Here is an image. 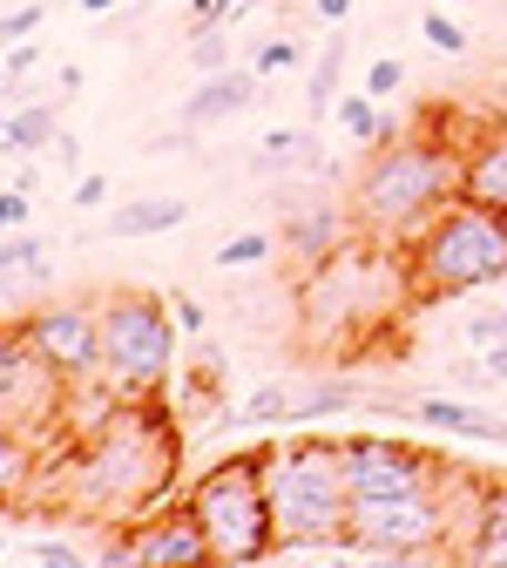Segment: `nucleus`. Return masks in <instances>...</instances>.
I'll list each match as a JSON object with an SVG mask.
<instances>
[{
  "label": "nucleus",
  "instance_id": "obj_26",
  "mask_svg": "<svg viewBox=\"0 0 507 568\" xmlns=\"http://www.w3.org/2000/svg\"><path fill=\"white\" fill-rule=\"evenodd\" d=\"M298 156H312V135H305V129H271V135H264V150H257V163H264V170L298 163Z\"/></svg>",
  "mask_w": 507,
  "mask_h": 568
},
{
  "label": "nucleus",
  "instance_id": "obj_5",
  "mask_svg": "<svg viewBox=\"0 0 507 568\" xmlns=\"http://www.w3.org/2000/svg\"><path fill=\"white\" fill-rule=\"evenodd\" d=\"M102 366L95 386L109 399H142V393H163L170 366H176V312L156 292H109L102 305Z\"/></svg>",
  "mask_w": 507,
  "mask_h": 568
},
{
  "label": "nucleus",
  "instance_id": "obj_13",
  "mask_svg": "<svg viewBox=\"0 0 507 568\" xmlns=\"http://www.w3.org/2000/svg\"><path fill=\"white\" fill-rule=\"evenodd\" d=\"M264 75L257 68H216V75L183 102V129H210V122H231V115H244L264 89H257Z\"/></svg>",
  "mask_w": 507,
  "mask_h": 568
},
{
  "label": "nucleus",
  "instance_id": "obj_43",
  "mask_svg": "<svg viewBox=\"0 0 507 568\" xmlns=\"http://www.w3.org/2000/svg\"><path fill=\"white\" fill-rule=\"evenodd\" d=\"M115 8V0H82V14H109Z\"/></svg>",
  "mask_w": 507,
  "mask_h": 568
},
{
  "label": "nucleus",
  "instance_id": "obj_32",
  "mask_svg": "<svg viewBox=\"0 0 507 568\" xmlns=\"http://www.w3.org/2000/svg\"><path fill=\"white\" fill-rule=\"evenodd\" d=\"M95 548H82L75 535H48V541H34V561H48V568H61V561H89Z\"/></svg>",
  "mask_w": 507,
  "mask_h": 568
},
{
  "label": "nucleus",
  "instance_id": "obj_18",
  "mask_svg": "<svg viewBox=\"0 0 507 568\" xmlns=\"http://www.w3.org/2000/svg\"><path fill=\"white\" fill-rule=\"evenodd\" d=\"M338 237H345V210L338 203H312V210H298V217H292V251L305 264H325L338 251Z\"/></svg>",
  "mask_w": 507,
  "mask_h": 568
},
{
  "label": "nucleus",
  "instance_id": "obj_10",
  "mask_svg": "<svg viewBox=\"0 0 507 568\" xmlns=\"http://www.w3.org/2000/svg\"><path fill=\"white\" fill-rule=\"evenodd\" d=\"M68 406V386L41 366V352L28 345L21 318H0V426H48Z\"/></svg>",
  "mask_w": 507,
  "mask_h": 568
},
{
  "label": "nucleus",
  "instance_id": "obj_8",
  "mask_svg": "<svg viewBox=\"0 0 507 568\" xmlns=\"http://www.w3.org/2000/svg\"><path fill=\"white\" fill-rule=\"evenodd\" d=\"M21 332L68 393L95 386V366H102V312L95 305H75V298L34 305V312H21Z\"/></svg>",
  "mask_w": 507,
  "mask_h": 568
},
{
  "label": "nucleus",
  "instance_id": "obj_31",
  "mask_svg": "<svg viewBox=\"0 0 507 568\" xmlns=\"http://www.w3.org/2000/svg\"><path fill=\"white\" fill-rule=\"evenodd\" d=\"M474 528H507V480H480V508Z\"/></svg>",
  "mask_w": 507,
  "mask_h": 568
},
{
  "label": "nucleus",
  "instance_id": "obj_41",
  "mask_svg": "<svg viewBox=\"0 0 507 568\" xmlns=\"http://www.w3.org/2000/svg\"><path fill=\"white\" fill-rule=\"evenodd\" d=\"M54 156H61V170H82V142L75 135H54Z\"/></svg>",
  "mask_w": 507,
  "mask_h": 568
},
{
  "label": "nucleus",
  "instance_id": "obj_25",
  "mask_svg": "<svg viewBox=\"0 0 507 568\" xmlns=\"http://www.w3.org/2000/svg\"><path fill=\"white\" fill-rule=\"evenodd\" d=\"M419 34H426V48H440V54H467V28L440 8V0H433V8L419 14Z\"/></svg>",
  "mask_w": 507,
  "mask_h": 568
},
{
  "label": "nucleus",
  "instance_id": "obj_2",
  "mask_svg": "<svg viewBox=\"0 0 507 568\" xmlns=\"http://www.w3.org/2000/svg\"><path fill=\"white\" fill-rule=\"evenodd\" d=\"M460 163H467V150L454 135H386V142H373L366 170L352 183V224L379 244H406L433 210L460 196Z\"/></svg>",
  "mask_w": 507,
  "mask_h": 568
},
{
  "label": "nucleus",
  "instance_id": "obj_7",
  "mask_svg": "<svg viewBox=\"0 0 507 568\" xmlns=\"http://www.w3.org/2000/svg\"><path fill=\"white\" fill-rule=\"evenodd\" d=\"M454 494H460V467L454 480L440 487H406V494H352V521H345V548L358 555H426L433 541H447L460 521H454ZM454 555V541H447Z\"/></svg>",
  "mask_w": 507,
  "mask_h": 568
},
{
  "label": "nucleus",
  "instance_id": "obj_4",
  "mask_svg": "<svg viewBox=\"0 0 507 568\" xmlns=\"http://www.w3.org/2000/svg\"><path fill=\"white\" fill-rule=\"evenodd\" d=\"M399 251H406V292L419 305L467 298L480 284L507 277V217L487 210V203H474V196H454V203L433 210Z\"/></svg>",
  "mask_w": 507,
  "mask_h": 568
},
{
  "label": "nucleus",
  "instance_id": "obj_23",
  "mask_svg": "<svg viewBox=\"0 0 507 568\" xmlns=\"http://www.w3.org/2000/svg\"><path fill=\"white\" fill-rule=\"evenodd\" d=\"M352 399H358L352 379H318L312 393H298V413H292V419H332V413H345Z\"/></svg>",
  "mask_w": 507,
  "mask_h": 568
},
{
  "label": "nucleus",
  "instance_id": "obj_17",
  "mask_svg": "<svg viewBox=\"0 0 507 568\" xmlns=\"http://www.w3.org/2000/svg\"><path fill=\"white\" fill-rule=\"evenodd\" d=\"M183 217H190L183 196H135V203H122L115 217H109V231H115V237H163V231H176Z\"/></svg>",
  "mask_w": 507,
  "mask_h": 568
},
{
  "label": "nucleus",
  "instance_id": "obj_39",
  "mask_svg": "<svg viewBox=\"0 0 507 568\" xmlns=\"http://www.w3.org/2000/svg\"><path fill=\"white\" fill-rule=\"evenodd\" d=\"M176 325H183L190 338H203V325H210V312H203L196 298H176Z\"/></svg>",
  "mask_w": 507,
  "mask_h": 568
},
{
  "label": "nucleus",
  "instance_id": "obj_9",
  "mask_svg": "<svg viewBox=\"0 0 507 568\" xmlns=\"http://www.w3.org/2000/svg\"><path fill=\"white\" fill-rule=\"evenodd\" d=\"M95 555H102V561H135V568H203V561H216L203 521L190 515V501L150 508V515L109 528V541H102Z\"/></svg>",
  "mask_w": 507,
  "mask_h": 568
},
{
  "label": "nucleus",
  "instance_id": "obj_19",
  "mask_svg": "<svg viewBox=\"0 0 507 568\" xmlns=\"http://www.w3.org/2000/svg\"><path fill=\"white\" fill-rule=\"evenodd\" d=\"M14 284H48V257L28 224L0 237V298H14Z\"/></svg>",
  "mask_w": 507,
  "mask_h": 568
},
{
  "label": "nucleus",
  "instance_id": "obj_35",
  "mask_svg": "<svg viewBox=\"0 0 507 568\" xmlns=\"http://www.w3.org/2000/svg\"><path fill=\"white\" fill-rule=\"evenodd\" d=\"M28 203H34V196H28L21 183H8V190H0V237H8V231H21V224H28Z\"/></svg>",
  "mask_w": 507,
  "mask_h": 568
},
{
  "label": "nucleus",
  "instance_id": "obj_40",
  "mask_svg": "<svg viewBox=\"0 0 507 568\" xmlns=\"http://www.w3.org/2000/svg\"><path fill=\"white\" fill-rule=\"evenodd\" d=\"M312 8H318V21H325V28H345V14H352V0H312Z\"/></svg>",
  "mask_w": 507,
  "mask_h": 568
},
{
  "label": "nucleus",
  "instance_id": "obj_6",
  "mask_svg": "<svg viewBox=\"0 0 507 568\" xmlns=\"http://www.w3.org/2000/svg\"><path fill=\"white\" fill-rule=\"evenodd\" d=\"M190 515L210 535L216 561H264L277 555V521H271V494H264V454H224L190 480Z\"/></svg>",
  "mask_w": 507,
  "mask_h": 568
},
{
  "label": "nucleus",
  "instance_id": "obj_46",
  "mask_svg": "<svg viewBox=\"0 0 507 568\" xmlns=\"http://www.w3.org/2000/svg\"><path fill=\"white\" fill-rule=\"evenodd\" d=\"M440 8H460V0H440Z\"/></svg>",
  "mask_w": 507,
  "mask_h": 568
},
{
  "label": "nucleus",
  "instance_id": "obj_45",
  "mask_svg": "<svg viewBox=\"0 0 507 568\" xmlns=\"http://www.w3.org/2000/svg\"><path fill=\"white\" fill-rule=\"evenodd\" d=\"M0 555H8V528H0Z\"/></svg>",
  "mask_w": 507,
  "mask_h": 568
},
{
  "label": "nucleus",
  "instance_id": "obj_44",
  "mask_svg": "<svg viewBox=\"0 0 507 568\" xmlns=\"http://www.w3.org/2000/svg\"><path fill=\"white\" fill-rule=\"evenodd\" d=\"M0 89H14V82H8V54H0Z\"/></svg>",
  "mask_w": 507,
  "mask_h": 568
},
{
  "label": "nucleus",
  "instance_id": "obj_36",
  "mask_svg": "<svg viewBox=\"0 0 507 568\" xmlns=\"http://www.w3.org/2000/svg\"><path fill=\"white\" fill-rule=\"evenodd\" d=\"M68 203H75V210H102V203H109V176H95V170H89V176L75 183V196H68Z\"/></svg>",
  "mask_w": 507,
  "mask_h": 568
},
{
  "label": "nucleus",
  "instance_id": "obj_24",
  "mask_svg": "<svg viewBox=\"0 0 507 568\" xmlns=\"http://www.w3.org/2000/svg\"><path fill=\"white\" fill-rule=\"evenodd\" d=\"M277 244H271V231H237L231 244H216V271H251V264H264Z\"/></svg>",
  "mask_w": 507,
  "mask_h": 568
},
{
  "label": "nucleus",
  "instance_id": "obj_34",
  "mask_svg": "<svg viewBox=\"0 0 507 568\" xmlns=\"http://www.w3.org/2000/svg\"><path fill=\"white\" fill-rule=\"evenodd\" d=\"M467 338H474V352L500 345V338H507V312H474V318H467Z\"/></svg>",
  "mask_w": 507,
  "mask_h": 568
},
{
  "label": "nucleus",
  "instance_id": "obj_33",
  "mask_svg": "<svg viewBox=\"0 0 507 568\" xmlns=\"http://www.w3.org/2000/svg\"><path fill=\"white\" fill-rule=\"evenodd\" d=\"M34 28H41V8H34V0H28V8H14V14H0V48H21Z\"/></svg>",
  "mask_w": 507,
  "mask_h": 568
},
{
  "label": "nucleus",
  "instance_id": "obj_22",
  "mask_svg": "<svg viewBox=\"0 0 507 568\" xmlns=\"http://www.w3.org/2000/svg\"><path fill=\"white\" fill-rule=\"evenodd\" d=\"M298 413V393L284 386V379H264L244 406H237V426H277V419H292Z\"/></svg>",
  "mask_w": 507,
  "mask_h": 568
},
{
  "label": "nucleus",
  "instance_id": "obj_14",
  "mask_svg": "<svg viewBox=\"0 0 507 568\" xmlns=\"http://www.w3.org/2000/svg\"><path fill=\"white\" fill-rule=\"evenodd\" d=\"M413 419L440 426V434H467V440H500V447H507V419H500V413H480V406H467V399H447V393H426V399H413Z\"/></svg>",
  "mask_w": 507,
  "mask_h": 568
},
{
  "label": "nucleus",
  "instance_id": "obj_3",
  "mask_svg": "<svg viewBox=\"0 0 507 568\" xmlns=\"http://www.w3.org/2000/svg\"><path fill=\"white\" fill-rule=\"evenodd\" d=\"M264 494H271V521H277V555L345 548V521H352L345 440L264 447Z\"/></svg>",
  "mask_w": 507,
  "mask_h": 568
},
{
  "label": "nucleus",
  "instance_id": "obj_12",
  "mask_svg": "<svg viewBox=\"0 0 507 568\" xmlns=\"http://www.w3.org/2000/svg\"><path fill=\"white\" fill-rule=\"evenodd\" d=\"M460 196L487 203L507 217V122H487L474 142H467V163H460Z\"/></svg>",
  "mask_w": 507,
  "mask_h": 568
},
{
  "label": "nucleus",
  "instance_id": "obj_21",
  "mask_svg": "<svg viewBox=\"0 0 507 568\" xmlns=\"http://www.w3.org/2000/svg\"><path fill=\"white\" fill-rule=\"evenodd\" d=\"M338 68H345V34H325V48L312 61V89H305V109L312 115H332V102H338Z\"/></svg>",
  "mask_w": 507,
  "mask_h": 568
},
{
  "label": "nucleus",
  "instance_id": "obj_16",
  "mask_svg": "<svg viewBox=\"0 0 507 568\" xmlns=\"http://www.w3.org/2000/svg\"><path fill=\"white\" fill-rule=\"evenodd\" d=\"M34 474H41V447H34V434H28V426H0V515H8L21 494H28Z\"/></svg>",
  "mask_w": 507,
  "mask_h": 568
},
{
  "label": "nucleus",
  "instance_id": "obj_20",
  "mask_svg": "<svg viewBox=\"0 0 507 568\" xmlns=\"http://www.w3.org/2000/svg\"><path fill=\"white\" fill-rule=\"evenodd\" d=\"M332 109H338V129H345L352 142H386V135H399V122H393L366 89H358V95H338Z\"/></svg>",
  "mask_w": 507,
  "mask_h": 568
},
{
  "label": "nucleus",
  "instance_id": "obj_1",
  "mask_svg": "<svg viewBox=\"0 0 507 568\" xmlns=\"http://www.w3.org/2000/svg\"><path fill=\"white\" fill-rule=\"evenodd\" d=\"M176 454H183V434L156 393L115 399V413H102L95 434H82L75 454H68L61 501L75 508L82 528H122L163 508V494L176 480Z\"/></svg>",
  "mask_w": 507,
  "mask_h": 568
},
{
  "label": "nucleus",
  "instance_id": "obj_15",
  "mask_svg": "<svg viewBox=\"0 0 507 568\" xmlns=\"http://www.w3.org/2000/svg\"><path fill=\"white\" fill-rule=\"evenodd\" d=\"M54 135H61V109L54 102H21L8 122H0V150L8 156H41V150H54Z\"/></svg>",
  "mask_w": 507,
  "mask_h": 568
},
{
  "label": "nucleus",
  "instance_id": "obj_29",
  "mask_svg": "<svg viewBox=\"0 0 507 568\" xmlns=\"http://www.w3.org/2000/svg\"><path fill=\"white\" fill-rule=\"evenodd\" d=\"M231 28H196V41H190V61L203 68V75H216V68L231 61V41H224Z\"/></svg>",
  "mask_w": 507,
  "mask_h": 568
},
{
  "label": "nucleus",
  "instance_id": "obj_11",
  "mask_svg": "<svg viewBox=\"0 0 507 568\" xmlns=\"http://www.w3.org/2000/svg\"><path fill=\"white\" fill-rule=\"evenodd\" d=\"M460 460H440V454H419L406 440H386V434H352L345 440V474H352V494H406V487H440L454 480Z\"/></svg>",
  "mask_w": 507,
  "mask_h": 568
},
{
  "label": "nucleus",
  "instance_id": "obj_30",
  "mask_svg": "<svg viewBox=\"0 0 507 568\" xmlns=\"http://www.w3.org/2000/svg\"><path fill=\"white\" fill-rule=\"evenodd\" d=\"M399 82H406V68H399L393 54H379V61L366 68V95H373V102H393V95H399Z\"/></svg>",
  "mask_w": 507,
  "mask_h": 568
},
{
  "label": "nucleus",
  "instance_id": "obj_42",
  "mask_svg": "<svg viewBox=\"0 0 507 568\" xmlns=\"http://www.w3.org/2000/svg\"><path fill=\"white\" fill-rule=\"evenodd\" d=\"M244 8H257V0H224V14H216V28H231V21H237Z\"/></svg>",
  "mask_w": 507,
  "mask_h": 568
},
{
  "label": "nucleus",
  "instance_id": "obj_37",
  "mask_svg": "<svg viewBox=\"0 0 507 568\" xmlns=\"http://www.w3.org/2000/svg\"><path fill=\"white\" fill-rule=\"evenodd\" d=\"M474 373H480V379H487V386H507V338H500V345H487V352H480V366H474Z\"/></svg>",
  "mask_w": 507,
  "mask_h": 568
},
{
  "label": "nucleus",
  "instance_id": "obj_27",
  "mask_svg": "<svg viewBox=\"0 0 507 568\" xmlns=\"http://www.w3.org/2000/svg\"><path fill=\"white\" fill-rule=\"evenodd\" d=\"M454 555L460 561H480V568H507V528H474Z\"/></svg>",
  "mask_w": 507,
  "mask_h": 568
},
{
  "label": "nucleus",
  "instance_id": "obj_38",
  "mask_svg": "<svg viewBox=\"0 0 507 568\" xmlns=\"http://www.w3.org/2000/svg\"><path fill=\"white\" fill-rule=\"evenodd\" d=\"M34 61H41V54H34V41L8 48V82H28V75H34Z\"/></svg>",
  "mask_w": 507,
  "mask_h": 568
},
{
  "label": "nucleus",
  "instance_id": "obj_28",
  "mask_svg": "<svg viewBox=\"0 0 507 568\" xmlns=\"http://www.w3.org/2000/svg\"><path fill=\"white\" fill-rule=\"evenodd\" d=\"M298 61H305V41H292V34H271V41L257 48V61H251V68H257V75H277V68L292 75Z\"/></svg>",
  "mask_w": 507,
  "mask_h": 568
}]
</instances>
